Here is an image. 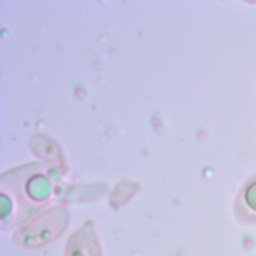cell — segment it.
<instances>
[{"label":"cell","instance_id":"6da1fadb","mask_svg":"<svg viewBox=\"0 0 256 256\" xmlns=\"http://www.w3.org/2000/svg\"><path fill=\"white\" fill-rule=\"evenodd\" d=\"M66 227V214L62 209H53L22 227L14 236L23 247H39L55 240Z\"/></svg>","mask_w":256,"mask_h":256},{"label":"cell","instance_id":"7a4b0ae2","mask_svg":"<svg viewBox=\"0 0 256 256\" xmlns=\"http://www.w3.org/2000/svg\"><path fill=\"white\" fill-rule=\"evenodd\" d=\"M235 213L243 223H256V171L242 184L235 201Z\"/></svg>","mask_w":256,"mask_h":256},{"label":"cell","instance_id":"3957f363","mask_svg":"<svg viewBox=\"0 0 256 256\" xmlns=\"http://www.w3.org/2000/svg\"><path fill=\"white\" fill-rule=\"evenodd\" d=\"M65 256H101L94 233L89 229L76 232L68 242Z\"/></svg>","mask_w":256,"mask_h":256}]
</instances>
